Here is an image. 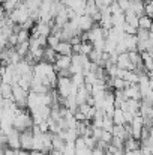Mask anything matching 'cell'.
Masks as SVG:
<instances>
[{"instance_id":"obj_3","label":"cell","mask_w":153,"mask_h":155,"mask_svg":"<svg viewBox=\"0 0 153 155\" xmlns=\"http://www.w3.org/2000/svg\"><path fill=\"white\" fill-rule=\"evenodd\" d=\"M29 92L30 91H26L24 87H21L20 84H14V94H12V98L14 101L18 104L20 107H27V98H29Z\"/></svg>"},{"instance_id":"obj_29","label":"cell","mask_w":153,"mask_h":155,"mask_svg":"<svg viewBox=\"0 0 153 155\" xmlns=\"http://www.w3.org/2000/svg\"><path fill=\"white\" fill-rule=\"evenodd\" d=\"M45 155H50V152H48V154H45Z\"/></svg>"},{"instance_id":"obj_16","label":"cell","mask_w":153,"mask_h":155,"mask_svg":"<svg viewBox=\"0 0 153 155\" xmlns=\"http://www.w3.org/2000/svg\"><path fill=\"white\" fill-rule=\"evenodd\" d=\"M0 92H2V98H11V100H14V98H12V94H14V84H11V83H2V89H0Z\"/></svg>"},{"instance_id":"obj_30","label":"cell","mask_w":153,"mask_h":155,"mask_svg":"<svg viewBox=\"0 0 153 155\" xmlns=\"http://www.w3.org/2000/svg\"><path fill=\"white\" fill-rule=\"evenodd\" d=\"M50 155H53V154H50Z\"/></svg>"},{"instance_id":"obj_2","label":"cell","mask_w":153,"mask_h":155,"mask_svg":"<svg viewBox=\"0 0 153 155\" xmlns=\"http://www.w3.org/2000/svg\"><path fill=\"white\" fill-rule=\"evenodd\" d=\"M11 20L15 23V24H24L29 18H30V9L27 6L26 2H21L18 3V6L9 14Z\"/></svg>"},{"instance_id":"obj_20","label":"cell","mask_w":153,"mask_h":155,"mask_svg":"<svg viewBox=\"0 0 153 155\" xmlns=\"http://www.w3.org/2000/svg\"><path fill=\"white\" fill-rule=\"evenodd\" d=\"M63 155H77V146H75V142H66V143H65Z\"/></svg>"},{"instance_id":"obj_7","label":"cell","mask_w":153,"mask_h":155,"mask_svg":"<svg viewBox=\"0 0 153 155\" xmlns=\"http://www.w3.org/2000/svg\"><path fill=\"white\" fill-rule=\"evenodd\" d=\"M72 65V56H66V54H59L56 62H54V66L59 71H63V69H69Z\"/></svg>"},{"instance_id":"obj_10","label":"cell","mask_w":153,"mask_h":155,"mask_svg":"<svg viewBox=\"0 0 153 155\" xmlns=\"http://www.w3.org/2000/svg\"><path fill=\"white\" fill-rule=\"evenodd\" d=\"M59 54H66V56H72L74 54V45L69 41H60V44L54 48Z\"/></svg>"},{"instance_id":"obj_21","label":"cell","mask_w":153,"mask_h":155,"mask_svg":"<svg viewBox=\"0 0 153 155\" xmlns=\"http://www.w3.org/2000/svg\"><path fill=\"white\" fill-rule=\"evenodd\" d=\"M113 137H114V136H113V133H111V131H105V130H104L99 140L104 142V143H108V145H110V143L113 142Z\"/></svg>"},{"instance_id":"obj_1","label":"cell","mask_w":153,"mask_h":155,"mask_svg":"<svg viewBox=\"0 0 153 155\" xmlns=\"http://www.w3.org/2000/svg\"><path fill=\"white\" fill-rule=\"evenodd\" d=\"M35 125V120H33V116L30 111H26L23 107H20V110L17 111L15 114V120H14V128H17L18 131H26V130H30L33 128Z\"/></svg>"},{"instance_id":"obj_15","label":"cell","mask_w":153,"mask_h":155,"mask_svg":"<svg viewBox=\"0 0 153 155\" xmlns=\"http://www.w3.org/2000/svg\"><path fill=\"white\" fill-rule=\"evenodd\" d=\"M65 139L60 136V134H54L53 133V149L54 151H63L65 148Z\"/></svg>"},{"instance_id":"obj_5","label":"cell","mask_w":153,"mask_h":155,"mask_svg":"<svg viewBox=\"0 0 153 155\" xmlns=\"http://www.w3.org/2000/svg\"><path fill=\"white\" fill-rule=\"evenodd\" d=\"M8 146L12 149H21V131L12 128L8 134Z\"/></svg>"},{"instance_id":"obj_17","label":"cell","mask_w":153,"mask_h":155,"mask_svg":"<svg viewBox=\"0 0 153 155\" xmlns=\"http://www.w3.org/2000/svg\"><path fill=\"white\" fill-rule=\"evenodd\" d=\"M153 26V18L149 15H141L140 17V27L138 29H144V30H150Z\"/></svg>"},{"instance_id":"obj_8","label":"cell","mask_w":153,"mask_h":155,"mask_svg":"<svg viewBox=\"0 0 153 155\" xmlns=\"http://www.w3.org/2000/svg\"><path fill=\"white\" fill-rule=\"evenodd\" d=\"M117 66H119V68H122V69H135V66H134V63H132V60H131L129 51L120 53V54H119Z\"/></svg>"},{"instance_id":"obj_23","label":"cell","mask_w":153,"mask_h":155,"mask_svg":"<svg viewBox=\"0 0 153 155\" xmlns=\"http://www.w3.org/2000/svg\"><path fill=\"white\" fill-rule=\"evenodd\" d=\"M146 15L153 18V2H147L146 3Z\"/></svg>"},{"instance_id":"obj_12","label":"cell","mask_w":153,"mask_h":155,"mask_svg":"<svg viewBox=\"0 0 153 155\" xmlns=\"http://www.w3.org/2000/svg\"><path fill=\"white\" fill-rule=\"evenodd\" d=\"M125 15H126V23L128 24H131V26H134V27H140V15L138 14H135L132 9H129V11H126L125 12Z\"/></svg>"},{"instance_id":"obj_28","label":"cell","mask_w":153,"mask_h":155,"mask_svg":"<svg viewBox=\"0 0 153 155\" xmlns=\"http://www.w3.org/2000/svg\"><path fill=\"white\" fill-rule=\"evenodd\" d=\"M144 2H146V3H147V2H152V0H144Z\"/></svg>"},{"instance_id":"obj_6","label":"cell","mask_w":153,"mask_h":155,"mask_svg":"<svg viewBox=\"0 0 153 155\" xmlns=\"http://www.w3.org/2000/svg\"><path fill=\"white\" fill-rule=\"evenodd\" d=\"M95 24H96L95 20L90 15H87V14L78 17V29H80V32H89L90 29L95 27Z\"/></svg>"},{"instance_id":"obj_14","label":"cell","mask_w":153,"mask_h":155,"mask_svg":"<svg viewBox=\"0 0 153 155\" xmlns=\"http://www.w3.org/2000/svg\"><path fill=\"white\" fill-rule=\"evenodd\" d=\"M113 120L116 125H126V119H125V111L119 107H116L114 114H113Z\"/></svg>"},{"instance_id":"obj_27","label":"cell","mask_w":153,"mask_h":155,"mask_svg":"<svg viewBox=\"0 0 153 155\" xmlns=\"http://www.w3.org/2000/svg\"><path fill=\"white\" fill-rule=\"evenodd\" d=\"M30 155H45L42 151H36V149H33V151H30Z\"/></svg>"},{"instance_id":"obj_22","label":"cell","mask_w":153,"mask_h":155,"mask_svg":"<svg viewBox=\"0 0 153 155\" xmlns=\"http://www.w3.org/2000/svg\"><path fill=\"white\" fill-rule=\"evenodd\" d=\"M117 3H119V6H120L125 12L131 9V0H117Z\"/></svg>"},{"instance_id":"obj_26","label":"cell","mask_w":153,"mask_h":155,"mask_svg":"<svg viewBox=\"0 0 153 155\" xmlns=\"http://www.w3.org/2000/svg\"><path fill=\"white\" fill-rule=\"evenodd\" d=\"M18 155H30V151H27V149H18Z\"/></svg>"},{"instance_id":"obj_24","label":"cell","mask_w":153,"mask_h":155,"mask_svg":"<svg viewBox=\"0 0 153 155\" xmlns=\"http://www.w3.org/2000/svg\"><path fill=\"white\" fill-rule=\"evenodd\" d=\"M92 155H107V149H104V148H99V146H96L95 149H93V154Z\"/></svg>"},{"instance_id":"obj_9","label":"cell","mask_w":153,"mask_h":155,"mask_svg":"<svg viewBox=\"0 0 153 155\" xmlns=\"http://www.w3.org/2000/svg\"><path fill=\"white\" fill-rule=\"evenodd\" d=\"M126 98H134V100H143L141 97V91H140V86L138 84H128L125 89H123Z\"/></svg>"},{"instance_id":"obj_4","label":"cell","mask_w":153,"mask_h":155,"mask_svg":"<svg viewBox=\"0 0 153 155\" xmlns=\"http://www.w3.org/2000/svg\"><path fill=\"white\" fill-rule=\"evenodd\" d=\"M33 148H35V134L30 128L21 133V149L33 151Z\"/></svg>"},{"instance_id":"obj_13","label":"cell","mask_w":153,"mask_h":155,"mask_svg":"<svg viewBox=\"0 0 153 155\" xmlns=\"http://www.w3.org/2000/svg\"><path fill=\"white\" fill-rule=\"evenodd\" d=\"M141 148V143L135 137H128L125 140V151H137Z\"/></svg>"},{"instance_id":"obj_18","label":"cell","mask_w":153,"mask_h":155,"mask_svg":"<svg viewBox=\"0 0 153 155\" xmlns=\"http://www.w3.org/2000/svg\"><path fill=\"white\" fill-rule=\"evenodd\" d=\"M59 53L56 51L53 47H45V53H44V60L45 62H50V63H54L56 59H57Z\"/></svg>"},{"instance_id":"obj_11","label":"cell","mask_w":153,"mask_h":155,"mask_svg":"<svg viewBox=\"0 0 153 155\" xmlns=\"http://www.w3.org/2000/svg\"><path fill=\"white\" fill-rule=\"evenodd\" d=\"M131 9L141 17L146 14V2L144 0H131Z\"/></svg>"},{"instance_id":"obj_25","label":"cell","mask_w":153,"mask_h":155,"mask_svg":"<svg viewBox=\"0 0 153 155\" xmlns=\"http://www.w3.org/2000/svg\"><path fill=\"white\" fill-rule=\"evenodd\" d=\"M125 155H141V152H140V149H137V151H125Z\"/></svg>"},{"instance_id":"obj_19","label":"cell","mask_w":153,"mask_h":155,"mask_svg":"<svg viewBox=\"0 0 153 155\" xmlns=\"http://www.w3.org/2000/svg\"><path fill=\"white\" fill-rule=\"evenodd\" d=\"M15 50L18 51V54L21 56V57H27L29 54H30V42L27 41V42H21V44H18L17 47H15Z\"/></svg>"}]
</instances>
